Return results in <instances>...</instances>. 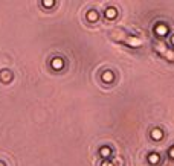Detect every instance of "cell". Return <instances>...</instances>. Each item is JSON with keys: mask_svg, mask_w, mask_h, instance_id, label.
Masks as SVG:
<instances>
[{"mask_svg": "<svg viewBox=\"0 0 174 166\" xmlns=\"http://www.w3.org/2000/svg\"><path fill=\"white\" fill-rule=\"evenodd\" d=\"M154 32H156L157 35L164 37V35H167V32H168V28H167L164 23H159V25H156V28H154Z\"/></svg>", "mask_w": 174, "mask_h": 166, "instance_id": "6da1fadb", "label": "cell"}, {"mask_svg": "<svg viewBox=\"0 0 174 166\" xmlns=\"http://www.w3.org/2000/svg\"><path fill=\"white\" fill-rule=\"evenodd\" d=\"M43 5L44 6H47V8H52V6L55 5V2H53V0H44Z\"/></svg>", "mask_w": 174, "mask_h": 166, "instance_id": "8fae6325", "label": "cell"}, {"mask_svg": "<svg viewBox=\"0 0 174 166\" xmlns=\"http://www.w3.org/2000/svg\"><path fill=\"white\" fill-rule=\"evenodd\" d=\"M0 166H5V163H3V162H0Z\"/></svg>", "mask_w": 174, "mask_h": 166, "instance_id": "9a60e30c", "label": "cell"}, {"mask_svg": "<svg viewBox=\"0 0 174 166\" xmlns=\"http://www.w3.org/2000/svg\"><path fill=\"white\" fill-rule=\"evenodd\" d=\"M168 154H170V157H171V159H174V146H173V148H170Z\"/></svg>", "mask_w": 174, "mask_h": 166, "instance_id": "4fadbf2b", "label": "cell"}, {"mask_svg": "<svg viewBox=\"0 0 174 166\" xmlns=\"http://www.w3.org/2000/svg\"><path fill=\"white\" fill-rule=\"evenodd\" d=\"M148 162H150L151 165H157V163L160 162V156H159L157 152H150V154H148Z\"/></svg>", "mask_w": 174, "mask_h": 166, "instance_id": "277c9868", "label": "cell"}, {"mask_svg": "<svg viewBox=\"0 0 174 166\" xmlns=\"http://www.w3.org/2000/svg\"><path fill=\"white\" fill-rule=\"evenodd\" d=\"M0 79H2L3 83H9V81L12 79V73H11L9 70H2V72H0Z\"/></svg>", "mask_w": 174, "mask_h": 166, "instance_id": "3957f363", "label": "cell"}, {"mask_svg": "<svg viewBox=\"0 0 174 166\" xmlns=\"http://www.w3.org/2000/svg\"><path fill=\"white\" fill-rule=\"evenodd\" d=\"M116 15H118V11H116L115 8H107V9H105V17H107L109 20L115 18Z\"/></svg>", "mask_w": 174, "mask_h": 166, "instance_id": "52a82bcc", "label": "cell"}, {"mask_svg": "<svg viewBox=\"0 0 174 166\" xmlns=\"http://www.w3.org/2000/svg\"><path fill=\"white\" fill-rule=\"evenodd\" d=\"M127 43L130 44L131 47H140V46H142V41H140L139 38H136V37H129V38H127Z\"/></svg>", "mask_w": 174, "mask_h": 166, "instance_id": "5b68a950", "label": "cell"}, {"mask_svg": "<svg viewBox=\"0 0 174 166\" xmlns=\"http://www.w3.org/2000/svg\"><path fill=\"white\" fill-rule=\"evenodd\" d=\"M98 17H99V15H98V12H96L95 9H92V11L87 12V20H89V21H96Z\"/></svg>", "mask_w": 174, "mask_h": 166, "instance_id": "30bf717a", "label": "cell"}, {"mask_svg": "<svg viewBox=\"0 0 174 166\" xmlns=\"http://www.w3.org/2000/svg\"><path fill=\"white\" fill-rule=\"evenodd\" d=\"M151 137H153L154 140H160V139L164 137V131L159 129V128H154V129L151 131Z\"/></svg>", "mask_w": 174, "mask_h": 166, "instance_id": "8992f818", "label": "cell"}, {"mask_svg": "<svg viewBox=\"0 0 174 166\" xmlns=\"http://www.w3.org/2000/svg\"><path fill=\"white\" fill-rule=\"evenodd\" d=\"M50 64H52V67H53L55 70H60V69H63L64 61H63V58H53V60L50 61Z\"/></svg>", "mask_w": 174, "mask_h": 166, "instance_id": "7a4b0ae2", "label": "cell"}, {"mask_svg": "<svg viewBox=\"0 0 174 166\" xmlns=\"http://www.w3.org/2000/svg\"><path fill=\"white\" fill-rule=\"evenodd\" d=\"M171 44H173V46H174V35H173V37H171Z\"/></svg>", "mask_w": 174, "mask_h": 166, "instance_id": "5bb4252c", "label": "cell"}, {"mask_svg": "<svg viewBox=\"0 0 174 166\" xmlns=\"http://www.w3.org/2000/svg\"><path fill=\"white\" fill-rule=\"evenodd\" d=\"M101 166H113V163H112L110 160H104V162H102V165H101Z\"/></svg>", "mask_w": 174, "mask_h": 166, "instance_id": "7c38bea8", "label": "cell"}, {"mask_svg": "<svg viewBox=\"0 0 174 166\" xmlns=\"http://www.w3.org/2000/svg\"><path fill=\"white\" fill-rule=\"evenodd\" d=\"M99 156L107 159V157H110V156H112V149H110L109 146H102V148L99 149Z\"/></svg>", "mask_w": 174, "mask_h": 166, "instance_id": "9c48e42d", "label": "cell"}, {"mask_svg": "<svg viewBox=\"0 0 174 166\" xmlns=\"http://www.w3.org/2000/svg\"><path fill=\"white\" fill-rule=\"evenodd\" d=\"M113 78H115V76H113V73H112L110 70H105V72L102 73V81H104V83H112Z\"/></svg>", "mask_w": 174, "mask_h": 166, "instance_id": "ba28073f", "label": "cell"}]
</instances>
